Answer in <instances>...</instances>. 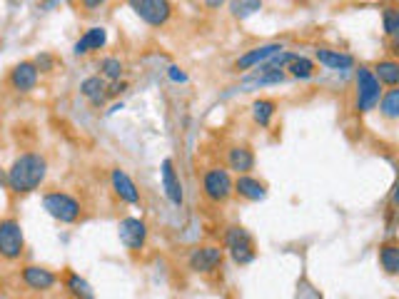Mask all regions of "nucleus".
Listing matches in <instances>:
<instances>
[{
	"label": "nucleus",
	"instance_id": "nucleus-1",
	"mask_svg": "<svg viewBox=\"0 0 399 299\" xmlns=\"http://www.w3.org/2000/svg\"><path fill=\"white\" fill-rule=\"evenodd\" d=\"M48 177V160L40 152H23L8 167V187L15 195H30Z\"/></svg>",
	"mask_w": 399,
	"mask_h": 299
},
{
	"label": "nucleus",
	"instance_id": "nucleus-2",
	"mask_svg": "<svg viewBox=\"0 0 399 299\" xmlns=\"http://www.w3.org/2000/svg\"><path fill=\"white\" fill-rule=\"evenodd\" d=\"M385 93V88L380 85V80L375 78L372 68L367 65H357L355 68V110L360 115H367L380 105V98Z\"/></svg>",
	"mask_w": 399,
	"mask_h": 299
},
{
	"label": "nucleus",
	"instance_id": "nucleus-3",
	"mask_svg": "<svg viewBox=\"0 0 399 299\" xmlns=\"http://www.w3.org/2000/svg\"><path fill=\"white\" fill-rule=\"evenodd\" d=\"M222 250L230 255V260L235 262L237 267L252 265L257 257V245L255 237L245 230L242 225H230L222 235Z\"/></svg>",
	"mask_w": 399,
	"mask_h": 299
},
{
	"label": "nucleus",
	"instance_id": "nucleus-4",
	"mask_svg": "<svg viewBox=\"0 0 399 299\" xmlns=\"http://www.w3.org/2000/svg\"><path fill=\"white\" fill-rule=\"evenodd\" d=\"M43 207L53 220L63 222V225H75V222L83 217V205H80V200L63 190L45 192Z\"/></svg>",
	"mask_w": 399,
	"mask_h": 299
},
{
	"label": "nucleus",
	"instance_id": "nucleus-5",
	"mask_svg": "<svg viewBox=\"0 0 399 299\" xmlns=\"http://www.w3.org/2000/svg\"><path fill=\"white\" fill-rule=\"evenodd\" d=\"M202 195H205V200L210 205H225L235 195L230 170H225V167H210V170H205V175H202Z\"/></svg>",
	"mask_w": 399,
	"mask_h": 299
},
{
	"label": "nucleus",
	"instance_id": "nucleus-6",
	"mask_svg": "<svg viewBox=\"0 0 399 299\" xmlns=\"http://www.w3.org/2000/svg\"><path fill=\"white\" fill-rule=\"evenodd\" d=\"M25 252L23 227L15 217H0V260L18 262Z\"/></svg>",
	"mask_w": 399,
	"mask_h": 299
},
{
	"label": "nucleus",
	"instance_id": "nucleus-7",
	"mask_svg": "<svg viewBox=\"0 0 399 299\" xmlns=\"http://www.w3.org/2000/svg\"><path fill=\"white\" fill-rule=\"evenodd\" d=\"M130 10L150 28H165L173 20V3L170 0H128Z\"/></svg>",
	"mask_w": 399,
	"mask_h": 299
},
{
	"label": "nucleus",
	"instance_id": "nucleus-8",
	"mask_svg": "<svg viewBox=\"0 0 399 299\" xmlns=\"http://www.w3.org/2000/svg\"><path fill=\"white\" fill-rule=\"evenodd\" d=\"M225 262V250L222 245H198L190 250L188 267L195 275H215Z\"/></svg>",
	"mask_w": 399,
	"mask_h": 299
},
{
	"label": "nucleus",
	"instance_id": "nucleus-9",
	"mask_svg": "<svg viewBox=\"0 0 399 299\" xmlns=\"http://www.w3.org/2000/svg\"><path fill=\"white\" fill-rule=\"evenodd\" d=\"M118 237L130 252H143L148 245V222L143 217H125L118 225Z\"/></svg>",
	"mask_w": 399,
	"mask_h": 299
},
{
	"label": "nucleus",
	"instance_id": "nucleus-10",
	"mask_svg": "<svg viewBox=\"0 0 399 299\" xmlns=\"http://www.w3.org/2000/svg\"><path fill=\"white\" fill-rule=\"evenodd\" d=\"M20 280H23V285L28 287L30 292H50L55 285H58V275H55L53 270H48V267H40V265H25L23 270H20Z\"/></svg>",
	"mask_w": 399,
	"mask_h": 299
},
{
	"label": "nucleus",
	"instance_id": "nucleus-11",
	"mask_svg": "<svg viewBox=\"0 0 399 299\" xmlns=\"http://www.w3.org/2000/svg\"><path fill=\"white\" fill-rule=\"evenodd\" d=\"M38 80H40V73L33 60H20L8 73V85L15 93H30V90L38 88Z\"/></svg>",
	"mask_w": 399,
	"mask_h": 299
},
{
	"label": "nucleus",
	"instance_id": "nucleus-12",
	"mask_svg": "<svg viewBox=\"0 0 399 299\" xmlns=\"http://www.w3.org/2000/svg\"><path fill=\"white\" fill-rule=\"evenodd\" d=\"M280 50H285V45H282V43L257 45V48H252V50H247V53H242L240 58L235 60L232 70H235V73H247V70H255L257 65H262L265 60H270L272 55L280 53Z\"/></svg>",
	"mask_w": 399,
	"mask_h": 299
},
{
	"label": "nucleus",
	"instance_id": "nucleus-13",
	"mask_svg": "<svg viewBox=\"0 0 399 299\" xmlns=\"http://www.w3.org/2000/svg\"><path fill=\"white\" fill-rule=\"evenodd\" d=\"M160 180H163V190H165V195H168V200L173 202L175 207H183L185 192H183V182H180L178 170H175L173 157H165L163 165H160Z\"/></svg>",
	"mask_w": 399,
	"mask_h": 299
},
{
	"label": "nucleus",
	"instance_id": "nucleus-14",
	"mask_svg": "<svg viewBox=\"0 0 399 299\" xmlns=\"http://www.w3.org/2000/svg\"><path fill=\"white\" fill-rule=\"evenodd\" d=\"M110 185H113V192L128 205H138L140 202V190L135 185V180L123 170V167H113L110 170Z\"/></svg>",
	"mask_w": 399,
	"mask_h": 299
},
{
	"label": "nucleus",
	"instance_id": "nucleus-15",
	"mask_svg": "<svg viewBox=\"0 0 399 299\" xmlns=\"http://www.w3.org/2000/svg\"><path fill=\"white\" fill-rule=\"evenodd\" d=\"M255 150L245 143H237L227 148V167L235 170L237 175H250L255 170Z\"/></svg>",
	"mask_w": 399,
	"mask_h": 299
},
{
	"label": "nucleus",
	"instance_id": "nucleus-16",
	"mask_svg": "<svg viewBox=\"0 0 399 299\" xmlns=\"http://www.w3.org/2000/svg\"><path fill=\"white\" fill-rule=\"evenodd\" d=\"M232 190L247 202H262L267 197V185L252 175H237V180H232Z\"/></svg>",
	"mask_w": 399,
	"mask_h": 299
},
{
	"label": "nucleus",
	"instance_id": "nucleus-17",
	"mask_svg": "<svg viewBox=\"0 0 399 299\" xmlns=\"http://www.w3.org/2000/svg\"><path fill=\"white\" fill-rule=\"evenodd\" d=\"M80 95L85 100H90L93 108H103L108 103V80L103 75H90L80 83Z\"/></svg>",
	"mask_w": 399,
	"mask_h": 299
},
{
	"label": "nucleus",
	"instance_id": "nucleus-18",
	"mask_svg": "<svg viewBox=\"0 0 399 299\" xmlns=\"http://www.w3.org/2000/svg\"><path fill=\"white\" fill-rule=\"evenodd\" d=\"M105 45H108V30H105L103 25H95V28L85 30L83 38L75 43L73 53L75 55H88V53H95V50H103Z\"/></svg>",
	"mask_w": 399,
	"mask_h": 299
},
{
	"label": "nucleus",
	"instance_id": "nucleus-19",
	"mask_svg": "<svg viewBox=\"0 0 399 299\" xmlns=\"http://www.w3.org/2000/svg\"><path fill=\"white\" fill-rule=\"evenodd\" d=\"M315 60L320 65L330 70H350L355 68V58L345 50H332V48H317L315 50Z\"/></svg>",
	"mask_w": 399,
	"mask_h": 299
},
{
	"label": "nucleus",
	"instance_id": "nucleus-20",
	"mask_svg": "<svg viewBox=\"0 0 399 299\" xmlns=\"http://www.w3.org/2000/svg\"><path fill=\"white\" fill-rule=\"evenodd\" d=\"M372 73H375V78L380 80L382 88H397L399 85V63L392 58H382L375 63V68H372Z\"/></svg>",
	"mask_w": 399,
	"mask_h": 299
},
{
	"label": "nucleus",
	"instance_id": "nucleus-21",
	"mask_svg": "<svg viewBox=\"0 0 399 299\" xmlns=\"http://www.w3.org/2000/svg\"><path fill=\"white\" fill-rule=\"evenodd\" d=\"M377 257H380V265H382V270H385L387 275H390V277L399 275V245L395 240L382 242L380 250H377Z\"/></svg>",
	"mask_w": 399,
	"mask_h": 299
},
{
	"label": "nucleus",
	"instance_id": "nucleus-22",
	"mask_svg": "<svg viewBox=\"0 0 399 299\" xmlns=\"http://www.w3.org/2000/svg\"><path fill=\"white\" fill-rule=\"evenodd\" d=\"M277 113V100L272 98H257L252 103V120H255L260 128H270L272 118Z\"/></svg>",
	"mask_w": 399,
	"mask_h": 299
},
{
	"label": "nucleus",
	"instance_id": "nucleus-23",
	"mask_svg": "<svg viewBox=\"0 0 399 299\" xmlns=\"http://www.w3.org/2000/svg\"><path fill=\"white\" fill-rule=\"evenodd\" d=\"M65 290L70 292V297L75 299H95V292L90 287V282L85 277H80L78 272H65Z\"/></svg>",
	"mask_w": 399,
	"mask_h": 299
},
{
	"label": "nucleus",
	"instance_id": "nucleus-24",
	"mask_svg": "<svg viewBox=\"0 0 399 299\" xmlns=\"http://www.w3.org/2000/svg\"><path fill=\"white\" fill-rule=\"evenodd\" d=\"M377 108L385 120H399V88H387Z\"/></svg>",
	"mask_w": 399,
	"mask_h": 299
},
{
	"label": "nucleus",
	"instance_id": "nucleus-25",
	"mask_svg": "<svg viewBox=\"0 0 399 299\" xmlns=\"http://www.w3.org/2000/svg\"><path fill=\"white\" fill-rule=\"evenodd\" d=\"M285 70L297 80H310L312 75L317 73V65H315V60L305 58V55H295V60H292V63L287 65Z\"/></svg>",
	"mask_w": 399,
	"mask_h": 299
},
{
	"label": "nucleus",
	"instance_id": "nucleus-26",
	"mask_svg": "<svg viewBox=\"0 0 399 299\" xmlns=\"http://www.w3.org/2000/svg\"><path fill=\"white\" fill-rule=\"evenodd\" d=\"M265 0H230V15L235 20H247L255 13H260Z\"/></svg>",
	"mask_w": 399,
	"mask_h": 299
},
{
	"label": "nucleus",
	"instance_id": "nucleus-27",
	"mask_svg": "<svg viewBox=\"0 0 399 299\" xmlns=\"http://www.w3.org/2000/svg\"><path fill=\"white\" fill-rule=\"evenodd\" d=\"M382 25H385V35L390 40H395L399 35V8L397 5H387L382 10Z\"/></svg>",
	"mask_w": 399,
	"mask_h": 299
},
{
	"label": "nucleus",
	"instance_id": "nucleus-28",
	"mask_svg": "<svg viewBox=\"0 0 399 299\" xmlns=\"http://www.w3.org/2000/svg\"><path fill=\"white\" fill-rule=\"evenodd\" d=\"M125 65L120 58H103L100 60V75L105 80H123Z\"/></svg>",
	"mask_w": 399,
	"mask_h": 299
},
{
	"label": "nucleus",
	"instance_id": "nucleus-29",
	"mask_svg": "<svg viewBox=\"0 0 399 299\" xmlns=\"http://www.w3.org/2000/svg\"><path fill=\"white\" fill-rule=\"evenodd\" d=\"M33 63H35V68H38V73H53L55 70V58L50 53H40Z\"/></svg>",
	"mask_w": 399,
	"mask_h": 299
},
{
	"label": "nucleus",
	"instance_id": "nucleus-30",
	"mask_svg": "<svg viewBox=\"0 0 399 299\" xmlns=\"http://www.w3.org/2000/svg\"><path fill=\"white\" fill-rule=\"evenodd\" d=\"M128 90V83L125 80H110L108 83V98H118L120 93Z\"/></svg>",
	"mask_w": 399,
	"mask_h": 299
},
{
	"label": "nucleus",
	"instance_id": "nucleus-31",
	"mask_svg": "<svg viewBox=\"0 0 399 299\" xmlns=\"http://www.w3.org/2000/svg\"><path fill=\"white\" fill-rule=\"evenodd\" d=\"M168 78L173 80V83H188V75H185L183 68H178V65H170V68H168Z\"/></svg>",
	"mask_w": 399,
	"mask_h": 299
},
{
	"label": "nucleus",
	"instance_id": "nucleus-32",
	"mask_svg": "<svg viewBox=\"0 0 399 299\" xmlns=\"http://www.w3.org/2000/svg\"><path fill=\"white\" fill-rule=\"evenodd\" d=\"M103 5H108V0H80V8H83L85 13H95V10H100Z\"/></svg>",
	"mask_w": 399,
	"mask_h": 299
},
{
	"label": "nucleus",
	"instance_id": "nucleus-33",
	"mask_svg": "<svg viewBox=\"0 0 399 299\" xmlns=\"http://www.w3.org/2000/svg\"><path fill=\"white\" fill-rule=\"evenodd\" d=\"M222 3H225V0H205V5H207V8H210V10L220 8V5H222Z\"/></svg>",
	"mask_w": 399,
	"mask_h": 299
},
{
	"label": "nucleus",
	"instance_id": "nucleus-34",
	"mask_svg": "<svg viewBox=\"0 0 399 299\" xmlns=\"http://www.w3.org/2000/svg\"><path fill=\"white\" fill-rule=\"evenodd\" d=\"M0 185H8V170L0 167Z\"/></svg>",
	"mask_w": 399,
	"mask_h": 299
},
{
	"label": "nucleus",
	"instance_id": "nucleus-35",
	"mask_svg": "<svg viewBox=\"0 0 399 299\" xmlns=\"http://www.w3.org/2000/svg\"><path fill=\"white\" fill-rule=\"evenodd\" d=\"M68 3H73V0H68Z\"/></svg>",
	"mask_w": 399,
	"mask_h": 299
}]
</instances>
